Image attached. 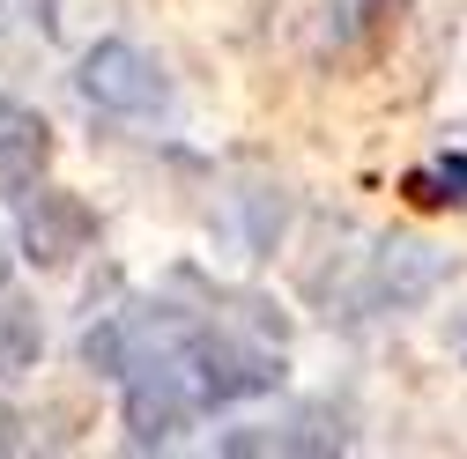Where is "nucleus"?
I'll return each instance as SVG.
<instances>
[{
    "label": "nucleus",
    "mask_w": 467,
    "mask_h": 459,
    "mask_svg": "<svg viewBox=\"0 0 467 459\" xmlns=\"http://www.w3.org/2000/svg\"><path fill=\"white\" fill-rule=\"evenodd\" d=\"M408 0H327V37L334 45H364L386 15H400Z\"/></svg>",
    "instance_id": "9d476101"
},
{
    "label": "nucleus",
    "mask_w": 467,
    "mask_h": 459,
    "mask_svg": "<svg viewBox=\"0 0 467 459\" xmlns=\"http://www.w3.org/2000/svg\"><path fill=\"white\" fill-rule=\"evenodd\" d=\"M215 452H348V430L334 408H297V415H282V423H260V430H230L215 437Z\"/></svg>",
    "instance_id": "423d86ee"
},
{
    "label": "nucleus",
    "mask_w": 467,
    "mask_h": 459,
    "mask_svg": "<svg viewBox=\"0 0 467 459\" xmlns=\"http://www.w3.org/2000/svg\"><path fill=\"white\" fill-rule=\"evenodd\" d=\"M89 208L75 200V193H60V186H23V252L37 260V267H60V260H75L82 245H89Z\"/></svg>",
    "instance_id": "39448f33"
},
{
    "label": "nucleus",
    "mask_w": 467,
    "mask_h": 459,
    "mask_svg": "<svg viewBox=\"0 0 467 459\" xmlns=\"http://www.w3.org/2000/svg\"><path fill=\"white\" fill-rule=\"evenodd\" d=\"M75 89L89 111H111V119H163L171 111V75L134 37H97L75 60Z\"/></svg>",
    "instance_id": "7ed1b4c3"
},
{
    "label": "nucleus",
    "mask_w": 467,
    "mask_h": 459,
    "mask_svg": "<svg viewBox=\"0 0 467 459\" xmlns=\"http://www.w3.org/2000/svg\"><path fill=\"white\" fill-rule=\"evenodd\" d=\"M119 415H127V444L134 452H163L179 444L201 415V393H193V371L179 349H149L127 378H119Z\"/></svg>",
    "instance_id": "f03ea898"
},
{
    "label": "nucleus",
    "mask_w": 467,
    "mask_h": 459,
    "mask_svg": "<svg viewBox=\"0 0 467 459\" xmlns=\"http://www.w3.org/2000/svg\"><path fill=\"white\" fill-rule=\"evenodd\" d=\"M179 356L193 371L201 408H238V400H267L282 393V341L267 333H238V326H193L179 341Z\"/></svg>",
    "instance_id": "f257e3e1"
},
{
    "label": "nucleus",
    "mask_w": 467,
    "mask_h": 459,
    "mask_svg": "<svg viewBox=\"0 0 467 459\" xmlns=\"http://www.w3.org/2000/svg\"><path fill=\"white\" fill-rule=\"evenodd\" d=\"M45 156H52V127L37 119L30 104L0 97V193H23V186H37Z\"/></svg>",
    "instance_id": "0eeeda50"
},
{
    "label": "nucleus",
    "mask_w": 467,
    "mask_h": 459,
    "mask_svg": "<svg viewBox=\"0 0 467 459\" xmlns=\"http://www.w3.org/2000/svg\"><path fill=\"white\" fill-rule=\"evenodd\" d=\"M45 349V326L30 304H0V378H23Z\"/></svg>",
    "instance_id": "1a4fd4ad"
},
{
    "label": "nucleus",
    "mask_w": 467,
    "mask_h": 459,
    "mask_svg": "<svg viewBox=\"0 0 467 459\" xmlns=\"http://www.w3.org/2000/svg\"><path fill=\"white\" fill-rule=\"evenodd\" d=\"M8 274H16V260H8V238H0V290H8Z\"/></svg>",
    "instance_id": "f8f14e48"
},
{
    "label": "nucleus",
    "mask_w": 467,
    "mask_h": 459,
    "mask_svg": "<svg viewBox=\"0 0 467 459\" xmlns=\"http://www.w3.org/2000/svg\"><path fill=\"white\" fill-rule=\"evenodd\" d=\"M282 222H289L282 186H245V193H238V238H245V260H267V252L282 245Z\"/></svg>",
    "instance_id": "6e6552de"
},
{
    "label": "nucleus",
    "mask_w": 467,
    "mask_h": 459,
    "mask_svg": "<svg viewBox=\"0 0 467 459\" xmlns=\"http://www.w3.org/2000/svg\"><path fill=\"white\" fill-rule=\"evenodd\" d=\"M416 200L423 208H445V200H467V156H452V163H431V170H416Z\"/></svg>",
    "instance_id": "9b49d317"
},
{
    "label": "nucleus",
    "mask_w": 467,
    "mask_h": 459,
    "mask_svg": "<svg viewBox=\"0 0 467 459\" xmlns=\"http://www.w3.org/2000/svg\"><path fill=\"white\" fill-rule=\"evenodd\" d=\"M452 349H460V363H467V326H460V333H452Z\"/></svg>",
    "instance_id": "ddd939ff"
},
{
    "label": "nucleus",
    "mask_w": 467,
    "mask_h": 459,
    "mask_svg": "<svg viewBox=\"0 0 467 459\" xmlns=\"http://www.w3.org/2000/svg\"><path fill=\"white\" fill-rule=\"evenodd\" d=\"M445 281V252L423 238H379L357 267V311H416Z\"/></svg>",
    "instance_id": "20e7f679"
}]
</instances>
